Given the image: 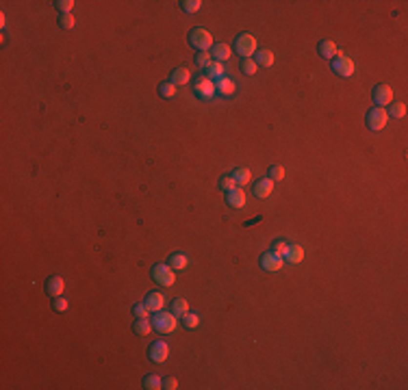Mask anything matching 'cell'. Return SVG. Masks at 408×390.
Returning a JSON list of instances; mask_svg holds the SVG:
<instances>
[{"instance_id": "cell-1", "label": "cell", "mask_w": 408, "mask_h": 390, "mask_svg": "<svg viewBox=\"0 0 408 390\" xmlns=\"http://www.w3.org/2000/svg\"><path fill=\"white\" fill-rule=\"evenodd\" d=\"M189 43H191L196 50L206 52L208 48H213V35L206 31V28L196 26V28H191V33H189Z\"/></svg>"}, {"instance_id": "cell-2", "label": "cell", "mask_w": 408, "mask_h": 390, "mask_svg": "<svg viewBox=\"0 0 408 390\" xmlns=\"http://www.w3.org/2000/svg\"><path fill=\"white\" fill-rule=\"evenodd\" d=\"M332 61V72L337 76H343V78H349V76L356 72V65H354V61L349 59L347 55H343V52H337V56L334 59H330Z\"/></svg>"}, {"instance_id": "cell-3", "label": "cell", "mask_w": 408, "mask_h": 390, "mask_svg": "<svg viewBox=\"0 0 408 390\" xmlns=\"http://www.w3.org/2000/svg\"><path fill=\"white\" fill-rule=\"evenodd\" d=\"M176 325H178V321H176V315H169V312H163V310H159L157 315L152 316V327L157 332H161V334H169V332H174L176 330Z\"/></svg>"}, {"instance_id": "cell-4", "label": "cell", "mask_w": 408, "mask_h": 390, "mask_svg": "<svg viewBox=\"0 0 408 390\" xmlns=\"http://www.w3.org/2000/svg\"><path fill=\"white\" fill-rule=\"evenodd\" d=\"M235 48L244 59H252V55H256V37L250 33H241L235 41Z\"/></svg>"}, {"instance_id": "cell-5", "label": "cell", "mask_w": 408, "mask_h": 390, "mask_svg": "<svg viewBox=\"0 0 408 390\" xmlns=\"http://www.w3.org/2000/svg\"><path fill=\"white\" fill-rule=\"evenodd\" d=\"M365 122H367L369 130H373V132H378V130H382V128L387 126V122H388V115H387V111L382 109V107H373V109H369V113H367Z\"/></svg>"}, {"instance_id": "cell-6", "label": "cell", "mask_w": 408, "mask_h": 390, "mask_svg": "<svg viewBox=\"0 0 408 390\" xmlns=\"http://www.w3.org/2000/svg\"><path fill=\"white\" fill-rule=\"evenodd\" d=\"M152 280L161 286H172L176 282V276H174V269L169 264H154L152 267Z\"/></svg>"}, {"instance_id": "cell-7", "label": "cell", "mask_w": 408, "mask_h": 390, "mask_svg": "<svg viewBox=\"0 0 408 390\" xmlns=\"http://www.w3.org/2000/svg\"><path fill=\"white\" fill-rule=\"evenodd\" d=\"M193 91H196V95L202 98V100H211L213 95L217 93L215 83H213L211 78H206V76H200V78L193 83Z\"/></svg>"}, {"instance_id": "cell-8", "label": "cell", "mask_w": 408, "mask_h": 390, "mask_svg": "<svg viewBox=\"0 0 408 390\" xmlns=\"http://www.w3.org/2000/svg\"><path fill=\"white\" fill-rule=\"evenodd\" d=\"M285 267V258L276 252H265L261 256V269L267 273H274V271H280Z\"/></svg>"}, {"instance_id": "cell-9", "label": "cell", "mask_w": 408, "mask_h": 390, "mask_svg": "<svg viewBox=\"0 0 408 390\" xmlns=\"http://www.w3.org/2000/svg\"><path fill=\"white\" fill-rule=\"evenodd\" d=\"M371 98H373V104L376 107H388V104L393 102V89L388 85H376L373 87V93H371Z\"/></svg>"}, {"instance_id": "cell-10", "label": "cell", "mask_w": 408, "mask_h": 390, "mask_svg": "<svg viewBox=\"0 0 408 390\" xmlns=\"http://www.w3.org/2000/svg\"><path fill=\"white\" fill-rule=\"evenodd\" d=\"M167 355H169V347L167 343H163V340H157V343H152L150 345V349H148V358L152 360V362H165L167 360Z\"/></svg>"}, {"instance_id": "cell-11", "label": "cell", "mask_w": 408, "mask_h": 390, "mask_svg": "<svg viewBox=\"0 0 408 390\" xmlns=\"http://www.w3.org/2000/svg\"><path fill=\"white\" fill-rule=\"evenodd\" d=\"M245 202H247V200H245V193L239 189V186H235V189H230V191L226 193V204L230 206V208H235V210H241V208H244Z\"/></svg>"}, {"instance_id": "cell-12", "label": "cell", "mask_w": 408, "mask_h": 390, "mask_svg": "<svg viewBox=\"0 0 408 390\" xmlns=\"http://www.w3.org/2000/svg\"><path fill=\"white\" fill-rule=\"evenodd\" d=\"M283 258L291 264H300L304 260V247L298 243H289V247H286V252L283 254Z\"/></svg>"}, {"instance_id": "cell-13", "label": "cell", "mask_w": 408, "mask_h": 390, "mask_svg": "<svg viewBox=\"0 0 408 390\" xmlns=\"http://www.w3.org/2000/svg\"><path fill=\"white\" fill-rule=\"evenodd\" d=\"M43 288H46V293L50 297H59L63 293V288H65V280H63L61 276H52V278H48V280H46Z\"/></svg>"}, {"instance_id": "cell-14", "label": "cell", "mask_w": 408, "mask_h": 390, "mask_svg": "<svg viewBox=\"0 0 408 390\" xmlns=\"http://www.w3.org/2000/svg\"><path fill=\"white\" fill-rule=\"evenodd\" d=\"M230 55H232V48L228 46V43H213V48H211L213 61H217V63H224V61L230 59Z\"/></svg>"}, {"instance_id": "cell-15", "label": "cell", "mask_w": 408, "mask_h": 390, "mask_svg": "<svg viewBox=\"0 0 408 390\" xmlns=\"http://www.w3.org/2000/svg\"><path fill=\"white\" fill-rule=\"evenodd\" d=\"M215 89L220 91L224 98H230V95H235L237 93V83L232 78H228V76H224V78H220L215 83Z\"/></svg>"}, {"instance_id": "cell-16", "label": "cell", "mask_w": 408, "mask_h": 390, "mask_svg": "<svg viewBox=\"0 0 408 390\" xmlns=\"http://www.w3.org/2000/svg\"><path fill=\"white\" fill-rule=\"evenodd\" d=\"M143 303L150 308V312H159V310H163V306H165V297L161 293L154 291V293H148V295H145Z\"/></svg>"}, {"instance_id": "cell-17", "label": "cell", "mask_w": 408, "mask_h": 390, "mask_svg": "<svg viewBox=\"0 0 408 390\" xmlns=\"http://www.w3.org/2000/svg\"><path fill=\"white\" fill-rule=\"evenodd\" d=\"M271 191H274V180H269V178H263V180H259V182L254 185V195L261 197V200L269 197Z\"/></svg>"}, {"instance_id": "cell-18", "label": "cell", "mask_w": 408, "mask_h": 390, "mask_svg": "<svg viewBox=\"0 0 408 390\" xmlns=\"http://www.w3.org/2000/svg\"><path fill=\"white\" fill-rule=\"evenodd\" d=\"M317 50H319V56H324V59H334L337 52H339V48H337V43H334V41L322 39V41H319V46H317Z\"/></svg>"}, {"instance_id": "cell-19", "label": "cell", "mask_w": 408, "mask_h": 390, "mask_svg": "<svg viewBox=\"0 0 408 390\" xmlns=\"http://www.w3.org/2000/svg\"><path fill=\"white\" fill-rule=\"evenodd\" d=\"M189 80H191V72H189L187 67H176V70L172 72V83L176 85V87L187 85Z\"/></svg>"}, {"instance_id": "cell-20", "label": "cell", "mask_w": 408, "mask_h": 390, "mask_svg": "<svg viewBox=\"0 0 408 390\" xmlns=\"http://www.w3.org/2000/svg\"><path fill=\"white\" fill-rule=\"evenodd\" d=\"M230 176H232V180H235V185H237V186H244V185H247V182H250L252 171L247 169V167H237V169L232 171Z\"/></svg>"}, {"instance_id": "cell-21", "label": "cell", "mask_w": 408, "mask_h": 390, "mask_svg": "<svg viewBox=\"0 0 408 390\" xmlns=\"http://www.w3.org/2000/svg\"><path fill=\"white\" fill-rule=\"evenodd\" d=\"M256 65L271 67V65H274V52L267 50V48H261V50H256Z\"/></svg>"}, {"instance_id": "cell-22", "label": "cell", "mask_w": 408, "mask_h": 390, "mask_svg": "<svg viewBox=\"0 0 408 390\" xmlns=\"http://www.w3.org/2000/svg\"><path fill=\"white\" fill-rule=\"evenodd\" d=\"M224 74H226V67H224V63H217V61H213V63L206 67V78H211V80H220V78H224Z\"/></svg>"}, {"instance_id": "cell-23", "label": "cell", "mask_w": 408, "mask_h": 390, "mask_svg": "<svg viewBox=\"0 0 408 390\" xmlns=\"http://www.w3.org/2000/svg\"><path fill=\"white\" fill-rule=\"evenodd\" d=\"M159 93H161V98L165 100H172L174 95L178 93V87L172 83V80H163L161 85H159Z\"/></svg>"}, {"instance_id": "cell-24", "label": "cell", "mask_w": 408, "mask_h": 390, "mask_svg": "<svg viewBox=\"0 0 408 390\" xmlns=\"http://www.w3.org/2000/svg\"><path fill=\"white\" fill-rule=\"evenodd\" d=\"M387 115H388V117H395V119L404 117V115H406V104L404 102H391V104H388Z\"/></svg>"}, {"instance_id": "cell-25", "label": "cell", "mask_w": 408, "mask_h": 390, "mask_svg": "<svg viewBox=\"0 0 408 390\" xmlns=\"http://www.w3.org/2000/svg\"><path fill=\"white\" fill-rule=\"evenodd\" d=\"M143 388L145 390H159V388H163L161 377H159V375H154V373L145 375V377H143Z\"/></svg>"}, {"instance_id": "cell-26", "label": "cell", "mask_w": 408, "mask_h": 390, "mask_svg": "<svg viewBox=\"0 0 408 390\" xmlns=\"http://www.w3.org/2000/svg\"><path fill=\"white\" fill-rule=\"evenodd\" d=\"M133 330H135V334L145 336V334H150V332H152V323H150L148 319H137L133 323Z\"/></svg>"}, {"instance_id": "cell-27", "label": "cell", "mask_w": 408, "mask_h": 390, "mask_svg": "<svg viewBox=\"0 0 408 390\" xmlns=\"http://www.w3.org/2000/svg\"><path fill=\"white\" fill-rule=\"evenodd\" d=\"M189 264V258L184 256V254H172L169 256V267L176 271V269H184Z\"/></svg>"}, {"instance_id": "cell-28", "label": "cell", "mask_w": 408, "mask_h": 390, "mask_svg": "<svg viewBox=\"0 0 408 390\" xmlns=\"http://www.w3.org/2000/svg\"><path fill=\"white\" fill-rule=\"evenodd\" d=\"M172 312H174L176 316L187 315V312H189V303H187V299H174V301H172Z\"/></svg>"}, {"instance_id": "cell-29", "label": "cell", "mask_w": 408, "mask_h": 390, "mask_svg": "<svg viewBox=\"0 0 408 390\" xmlns=\"http://www.w3.org/2000/svg\"><path fill=\"white\" fill-rule=\"evenodd\" d=\"M181 7L184 13H198L202 9V0H183Z\"/></svg>"}, {"instance_id": "cell-30", "label": "cell", "mask_w": 408, "mask_h": 390, "mask_svg": "<svg viewBox=\"0 0 408 390\" xmlns=\"http://www.w3.org/2000/svg\"><path fill=\"white\" fill-rule=\"evenodd\" d=\"M267 178L269 180H274V182H280L285 178V167H280V165H271L269 167V171H267Z\"/></svg>"}, {"instance_id": "cell-31", "label": "cell", "mask_w": 408, "mask_h": 390, "mask_svg": "<svg viewBox=\"0 0 408 390\" xmlns=\"http://www.w3.org/2000/svg\"><path fill=\"white\" fill-rule=\"evenodd\" d=\"M241 70H244V74H247V76H254L256 70H259V65H256L254 59H244L241 61Z\"/></svg>"}, {"instance_id": "cell-32", "label": "cell", "mask_w": 408, "mask_h": 390, "mask_svg": "<svg viewBox=\"0 0 408 390\" xmlns=\"http://www.w3.org/2000/svg\"><path fill=\"white\" fill-rule=\"evenodd\" d=\"M133 315L137 316V319H148V316H150V308L145 306L143 301L142 303H135V306H133Z\"/></svg>"}, {"instance_id": "cell-33", "label": "cell", "mask_w": 408, "mask_h": 390, "mask_svg": "<svg viewBox=\"0 0 408 390\" xmlns=\"http://www.w3.org/2000/svg\"><path fill=\"white\" fill-rule=\"evenodd\" d=\"M183 321H184V327H191V330L200 325V316H198L196 312H191V310H189L187 315H183Z\"/></svg>"}, {"instance_id": "cell-34", "label": "cell", "mask_w": 408, "mask_h": 390, "mask_svg": "<svg viewBox=\"0 0 408 390\" xmlns=\"http://www.w3.org/2000/svg\"><path fill=\"white\" fill-rule=\"evenodd\" d=\"M211 63H213L211 52H198V56H196V65L198 67H204V70H206Z\"/></svg>"}, {"instance_id": "cell-35", "label": "cell", "mask_w": 408, "mask_h": 390, "mask_svg": "<svg viewBox=\"0 0 408 390\" xmlns=\"http://www.w3.org/2000/svg\"><path fill=\"white\" fill-rule=\"evenodd\" d=\"M67 308H70V301L65 299V297H55V299H52V310L55 312H65Z\"/></svg>"}, {"instance_id": "cell-36", "label": "cell", "mask_w": 408, "mask_h": 390, "mask_svg": "<svg viewBox=\"0 0 408 390\" xmlns=\"http://www.w3.org/2000/svg\"><path fill=\"white\" fill-rule=\"evenodd\" d=\"M286 247H289V241H285V239H276L274 243H271V252L280 254V256L286 252Z\"/></svg>"}, {"instance_id": "cell-37", "label": "cell", "mask_w": 408, "mask_h": 390, "mask_svg": "<svg viewBox=\"0 0 408 390\" xmlns=\"http://www.w3.org/2000/svg\"><path fill=\"white\" fill-rule=\"evenodd\" d=\"M74 24H76V20H74L72 13H63V16L59 18V26L61 28H67V31H70V28H74Z\"/></svg>"}, {"instance_id": "cell-38", "label": "cell", "mask_w": 408, "mask_h": 390, "mask_svg": "<svg viewBox=\"0 0 408 390\" xmlns=\"http://www.w3.org/2000/svg\"><path fill=\"white\" fill-rule=\"evenodd\" d=\"M235 186L237 185H235V180H232V176H222L220 178V189L222 191H226V193H228V191L235 189Z\"/></svg>"}, {"instance_id": "cell-39", "label": "cell", "mask_w": 408, "mask_h": 390, "mask_svg": "<svg viewBox=\"0 0 408 390\" xmlns=\"http://www.w3.org/2000/svg\"><path fill=\"white\" fill-rule=\"evenodd\" d=\"M55 4H57V9H59V11H61V16H63V13H70V11H72V7H74L76 2H74V0H57Z\"/></svg>"}, {"instance_id": "cell-40", "label": "cell", "mask_w": 408, "mask_h": 390, "mask_svg": "<svg viewBox=\"0 0 408 390\" xmlns=\"http://www.w3.org/2000/svg\"><path fill=\"white\" fill-rule=\"evenodd\" d=\"M163 388L165 390H176L178 388V379L176 377H165L163 379Z\"/></svg>"}]
</instances>
